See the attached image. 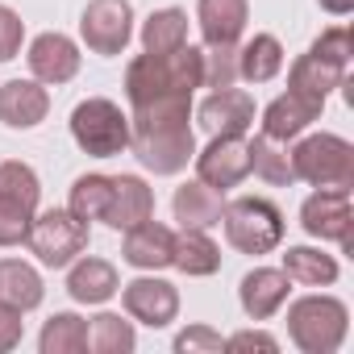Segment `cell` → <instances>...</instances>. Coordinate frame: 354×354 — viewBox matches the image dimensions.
Returning a JSON list of instances; mask_svg holds the SVG:
<instances>
[{"label": "cell", "instance_id": "5", "mask_svg": "<svg viewBox=\"0 0 354 354\" xmlns=\"http://www.w3.org/2000/svg\"><path fill=\"white\" fill-rule=\"evenodd\" d=\"M38 205H42L38 171L30 162H17V158L0 162V250L26 242Z\"/></svg>", "mask_w": 354, "mask_h": 354}, {"label": "cell", "instance_id": "27", "mask_svg": "<svg viewBox=\"0 0 354 354\" xmlns=\"http://www.w3.org/2000/svg\"><path fill=\"white\" fill-rule=\"evenodd\" d=\"M46 288H42V275L21 263V259H0V300L21 308V313H34L42 304Z\"/></svg>", "mask_w": 354, "mask_h": 354}, {"label": "cell", "instance_id": "18", "mask_svg": "<svg viewBox=\"0 0 354 354\" xmlns=\"http://www.w3.org/2000/svg\"><path fill=\"white\" fill-rule=\"evenodd\" d=\"M146 217H154V188L142 180V175H113L104 225H113V230L125 234V230H133Z\"/></svg>", "mask_w": 354, "mask_h": 354}, {"label": "cell", "instance_id": "23", "mask_svg": "<svg viewBox=\"0 0 354 354\" xmlns=\"http://www.w3.org/2000/svg\"><path fill=\"white\" fill-rule=\"evenodd\" d=\"M346 63H333V59H321V55H300L296 63H292V71H288V88L292 92H304V96H313V100H325L333 88H342L346 84Z\"/></svg>", "mask_w": 354, "mask_h": 354}, {"label": "cell", "instance_id": "33", "mask_svg": "<svg viewBox=\"0 0 354 354\" xmlns=\"http://www.w3.org/2000/svg\"><path fill=\"white\" fill-rule=\"evenodd\" d=\"M238 80V46H205L201 50V88H230Z\"/></svg>", "mask_w": 354, "mask_h": 354}, {"label": "cell", "instance_id": "21", "mask_svg": "<svg viewBox=\"0 0 354 354\" xmlns=\"http://www.w3.org/2000/svg\"><path fill=\"white\" fill-rule=\"evenodd\" d=\"M171 213H175V221H180V230H213V225H221L225 192L209 188L205 180H188V184L175 188Z\"/></svg>", "mask_w": 354, "mask_h": 354}, {"label": "cell", "instance_id": "35", "mask_svg": "<svg viewBox=\"0 0 354 354\" xmlns=\"http://www.w3.org/2000/svg\"><path fill=\"white\" fill-rule=\"evenodd\" d=\"M21 42H26V21L9 5H0V63H13L21 55Z\"/></svg>", "mask_w": 354, "mask_h": 354}, {"label": "cell", "instance_id": "12", "mask_svg": "<svg viewBox=\"0 0 354 354\" xmlns=\"http://www.w3.org/2000/svg\"><path fill=\"white\" fill-rule=\"evenodd\" d=\"M350 221H354V213H350V192L346 188H317L300 205V225L317 242L350 246Z\"/></svg>", "mask_w": 354, "mask_h": 354}, {"label": "cell", "instance_id": "20", "mask_svg": "<svg viewBox=\"0 0 354 354\" xmlns=\"http://www.w3.org/2000/svg\"><path fill=\"white\" fill-rule=\"evenodd\" d=\"M205 46H238L250 21V0H196Z\"/></svg>", "mask_w": 354, "mask_h": 354}, {"label": "cell", "instance_id": "28", "mask_svg": "<svg viewBox=\"0 0 354 354\" xmlns=\"http://www.w3.org/2000/svg\"><path fill=\"white\" fill-rule=\"evenodd\" d=\"M188 46V13L184 9H154L142 21V50L146 55H171Z\"/></svg>", "mask_w": 354, "mask_h": 354}, {"label": "cell", "instance_id": "2", "mask_svg": "<svg viewBox=\"0 0 354 354\" xmlns=\"http://www.w3.org/2000/svg\"><path fill=\"white\" fill-rule=\"evenodd\" d=\"M201 88V46H180L171 55H138L125 67L129 104H146L158 96H192Z\"/></svg>", "mask_w": 354, "mask_h": 354}, {"label": "cell", "instance_id": "38", "mask_svg": "<svg viewBox=\"0 0 354 354\" xmlns=\"http://www.w3.org/2000/svg\"><path fill=\"white\" fill-rule=\"evenodd\" d=\"M225 350H263V354H275L279 342L271 333H263V329H242V333L225 337Z\"/></svg>", "mask_w": 354, "mask_h": 354}, {"label": "cell", "instance_id": "8", "mask_svg": "<svg viewBox=\"0 0 354 354\" xmlns=\"http://www.w3.org/2000/svg\"><path fill=\"white\" fill-rule=\"evenodd\" d=\"M26 246L30 254L50 267V271H63L71 267L84 250H88V221H80L71 209H46V213H34V225L26 234Z\"/></svg>", "mask_w": 354, "mask_h": 354}, {"label": "cell", "instance_id": "32", "mask_svg": "<svg viewBox=\"0 0 354 354\" xmlns=\"http://www.w3.org/2000/svg\"><path fill=\"white\" fill-rule=\"evenodd\" d=\"M138 346L133 321H121L117 313H96L88 325V350L96 354H129Z\"/></svg>", "mask_w": 354, "mask_h": 354}, {"label": "cell", "instance_id": "16", "mask_svg": "<svg viewBox=\"0 0 354 354\" xmlns=\"http://www.w3.org/2000/svg\"><path fill=\"white\" fill-rule=\"evenodd\" d=\"M288 292H292V279L283 275V267H254L238 283V300L250 321H271L288 304Z\"/></svg>", "mask_w": 354, "mask_h": 354}, {"label": "cell", "instance_id": "31", "mask_svg": "<svg viewBox=\"0 0 354 354\" xmlns=\"http://www.w3.org/2000/svg\"><path fill=\"white\" fill-rule=\"evenodd\" d=\"M109 188H113V175H100V171H92V175H80V180L71 184V201H67V209L80 217V221H104V209H109Z\"/></svg>", "mask_w": 354, "mask_h": 354}, {"label": "cell", "instance_id": "25", "mask_svg": "<svg viewBox=\"0 0 354 354\" xmlns=\"http://www.w3.org/2000/svg\"><path fill=\"white\" fill-rule=\"evenodd\" d=\"M283 71V42L275 34H254L238 50V80L246 84H271Z\"/></svg>", "mask_w": 354, "mask_h": 354}, {"label": "cell", "instance_id": "14", "mask_svg": "<svg viewBox=\"0 0 354 354\" xmlns=\"http://www.w3.org/2000/svg\"><path fill=\"white\" fill-rule=\"evenodd\" d=\"M26 63H30V71H34L38 84L59 88V84H71V80H75V71H80V46H75L67 34L46 30V34H38V38L30 42Z\"/></svg>", "mask_w": 354, "mask_h": 354}, {"label": "cell", "instance_id": "1", "mask_svg": "<svg viewBox=\"0 0 354 354\" xmlns=\"http://www.w3.org/2000/svg\"><path fill=\"white\" fill-rule=\"evenodd\" d=\"M129 109V150L150 175H180L196 158L192 96H158Z\"/></svg>", "mask_w": 354, "mask_h": 354}, {"label": "cell", "instance_id": "6", "mask_svg": "<svg viewBox=\"0 0 354 354\" xmlns=\"http://www.w3.org/2000/svg\"><path fill=\"white\" fill-rule=\"evenodd\" d=\"M225 242L238 254H271L283 242V213L267 196H238L221 213Z\"/></svg>", "mask_w": 354, "mask_h": 354}, {"label": "cell", "instance_id": "13", "mask_svg": "<svg viewBox=\"0 0 354 354\" xmlns=\"http://www.w3.org/2000/svg\"><path fill=\"white\" fill-rule=\"evenodd\" d=\"M196 121L201 129L213 138V133H250L254 125V96L242 92V88H213L201 109H196Z\"/></svg>", "mask_w": 354, "mask_h": 354}, {"label": "cell", "instance_id": "39", "mask_svg": "<svg viewBox=\"0 0 354 354\" xmlns=\"http://www.w3.org/2000/svg\"><path fill=\"white\" fill-rule=\"evenodd\" d=\"M317 5H321L325 13H333V17H350V13H354V0H317Z\"/></svg>", "mask_w": 354, "mask_h": 354}, {"label": "cell", "instance_id": "26", "mask_svg": "<svg viewBox=\"0 0 354 354\" xmlns=\"http://www.w3.org/2000/svg\"><path fill=\"white\" fill-rule=\"evenodd\" d=\"M283 275L300 288H329V283H337V259L317 250V246H288Z\"/></svg>", "mask_w": 354, "mask_h": 354}, {"label": "cell", "instance_id": "34", "mask_svg": "<svg viewBox=\"0 0 354 354\" xmlns=\"http://www.w3.org/2000/svg\"><path fill=\"white\" fill-rule=\"evenodd\" d=\"M225 350V337L209 325H188L175 333V354H217Z\"/></svg>", "mask_w": 354, "mask_h": 354}, {"label": "cell", "instance_id": "29", "mask_svg": "<svg viewBox=\"0 0 354 354\" xmlns=\"http://www.w3.org/2000/svg\"><path fill=\"white\" fill-rule=\"evenodd\" d=\"M250 171L259 180H267L271 188H288L296 184L292 175V154H288V142H271V138H250Z\"/></svg>", "mask_w": 354, "mask_h": 354}, {"label": "cell", "instance_id": "10", "mask_svg": "<svg viewBox=\"0 0 354 354\" xmlns=\"http://www.w3.org/2000/svg\"><path fill=\"white\" fill-rule=\"evenodd\" d=\"M192 162H196V180H205L217 192H230L250 175V142L246 133H213Z\"/></svg>", "mask_w": 354, "mask_h": 354}, {"label": "cell", "instance_id": "24", "mask_svg": "<svg viewBox=\"0 0 354 354\" xmlns=\"http://www.w3.org/2000/svg\"><path fill=\"white\" fill-rule=\"evenodd\" d=\"M171 267H180L188 279L217 275V271H221V250H217V242L209 238V230H180V234H175Z\"/></svg>", "mask_w": 354, "mask_h": 354}, {"label": "cell", "instance_id": "7", "mask_svg": "<svg viewBox=\"0 0 354 354\" xmlns=\"http://www.w3.org/2000/svg\"><path fill=\"white\" fill-rule=\"evenodd\" d=\"M71 138L92 158H113L129 150V113L104 96H88L71 109Z\"/></svg>", "mask_w": 354, "mask_h": 354}, {"label": "cell", "instance_id": "30", "mask_svg": "<svg viewBox=\"0 0 354 354\" xmlns=\"http://www.w3.org/2000/svg\"><path fill=\"white\" fill-rule=\"evenodd\" d=\"M38 350L42 354H84L88 350V321L75 317V313H55L42 325Z\"/></svg>", "mask_w": 354, "mask_h": 354}, {"label": "cell", "instance_id": "15", "mask_svg": "<svg viewBox=\"0 0 354 354\" xmlns=\"http://www.w3.org/2000/svg\"><path fill=\"white\" fill-rule=\"evenodd\" d=\"M321 109H325V100H313V96L288 88L283 96H275L263 109V138H271V142H296L321 117Z\"/></svg>", "mask_w": 354, "mask_h": 354}, {"label": "cell", "instance_id": "17", "mask_svg": "<svg viewBox=\"0 0 354 354\" xmlns=\"http://www.w3.org/2000/svg\"><path fill=\"white\" fill-rule=\"evenodd\" d=\"M50 113V92L38 80H9L0 84V125L9 129H38Z\"/></svg>", "mask_w": 354, "mask_h": 354}, {"label": "cell", "instance_id": "36", "mask_svg": "<svg viewBox=\"0 0 354 354\" xmlns=\"http://www.w3.org/2000/svg\"><path fill=\"white\" fill-rule=\"evenodd\" d=\"M308 50L321 55V59H333V63H346V67H350V50H354V46H350V30H346V26H333V30H325Z\"/></svg>", "mask_w": 354, "mask_h": 354}, {"label": "cell", "instance_id": "11", "mask_svg": "<svg viewBox=\"0 0 354 354\" xmlns=\"http://www.w3.org/2000/svg\"><path fill=\"white\" fill-rule=\"evenodd\" d=\"M121 304L133 321L150 325V329H167L175 317H180V288L158 279L154 271L150 275H138L121 288Z\"/></svg>", "mask_w": 354, "mask_h": 354}, {"label": "cell", "instance_id": "19", "mask_svg": "<svg viewBox=\"0 0 354 354\" xmlns=\"http://www.w3.org/2000/svg\"><path fill=\"white\" fill-rule=\"evenodd\" d=\"M171 254H175V234L167 225H158L154 217H146L133 230H125L121 259L129 267H138V271H162V267H171Z\"/></svg>", "mask_w": 354, "mask_h": 354}, {"label": "cell", "instance_id": "9", "mask_svg": "<svg viewBox=\"0 0 354 354\" xmlns=\"http://www.w3.org/2000/svg\"><path fill=\"white\" fill-rule=\"evenodd\" d=\"M80 38L92 55H125V46L133 42V5L129 0H88L80 17Z\"/></svg>", "mask_w": 354, "mask_h": 354}, {"label": "cell", "instance_id": "4", "mask_svg": "<svg viewBox=\"0 0 354 354\" xmlns=\"http://www.w3.org/2000/svg\"><path fill=\"white\" fill-rule=\"evenodd\" d=\"M292 175L313 188H354V146L337 133H300V142L288 150Z\"/></svg>", "mask_w": 354, "mask_h": 354}, {"label": "cell", "instance_id": "37", "mask_svg": "<svg viewBox=\"0 0 354 354\" xmlns=\"http://www.w3.org/2000/svg\"><path fill=\"white\" fill-rule=\"evenodd\" d=\"M21 317H26L21 308H13V304L0 300V354L21 346V333H26V321Z\"/></svg>", "mask_w": 354, "mask_h": 354}, {"label": "cell", "instance_id": "22", "mask_svg": "<svg viewBox=\"0 0 354 354\" xmlns=\"http://www.w3.org/2000/svg\"><path fill=\"white\" fill-rule=\"evenodd\" d=\"M117 292H121V275H117V267L109 259L84 254V259H75L67 267V296L75 304H104Z\"/></svg>", "mask_w": 354, "mask_h": 354}, {"label": "cell", "instance_id": "3", "mask_svg": "<svg viewBox=\"0 0 354 354\" xmlns=\"http://www.w3.org/2000/svg\"><path fill=\"white\" fill-rule=\"evenodd\" d=\"M350 308L337 296H300L288 304V337L304 354H333L346 342Z\"/></svg>", "mask_w": 354, "mask_h": 354}]
</instances>
